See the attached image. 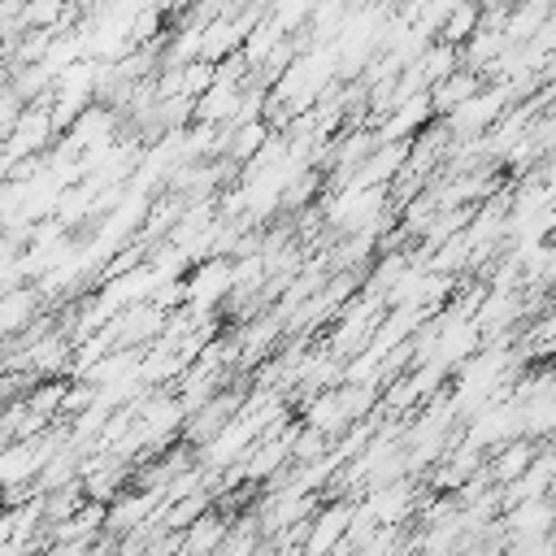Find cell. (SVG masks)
Instances as JSON below:
<instances>
[{"label":"cell","instance_id":"cell-9","mask_svg":"<svg viewBox=\"0 0 556 556\" xmlns=\"http://www.w3.org/2000/svg\"><path fill=\"white\" fill-rule=\"evenodd\" d=\"M208 513V495L204 491H195V495H187V500H174L169 504V513H165V530H187L195 517H204Z\"/></svg>","mask_w":556,"mask_h":556},{"label":"cell","instance_id":"cell-10","mask_svg":"<svg viewBox=\"0 0 556 556\" xmlns=\"http://www.w3.org/2000/svg\"><path fill=\"white\" fill-rule=\"evenodd\" d=\"M265 130H269V126H265L261 117H256V122H239V130L230 135V139H235V143H230V156H235V161L256 156V148L265 143Z\"/></svg>","mask_w":556,"mask_h":556},{"label":"cell","instance_id":"cell-6","mask_svg":"<svg viewBox=\"0 0 556 556\" xmlns=\"http://www.w3.org/2000/svg\"><path fill=\"white\" fill-rule=\"evenodd\" d=\"M226 534H230V521L217 513H204L182 530V556H213L226 543Z\"/></svg>","mask_w":556,"mask_h":556},{"label":"cell","instance_id":"cell-4","mask_svg":"<svg viewBox=\"0 0 556 556\" xmlns=\"http://www.w3.org/2000/svg\"><path fill=\"white\" fill-rule=\"evenodd\" d=\"M552 521H556V508H552L547 495H539V500H521V504L508 513V534H513V543L543 539Z\"/></svg>","mask_w":556,"mask_h":556},{"label":"cell","instance_id":"cell-3","mask_svg":"<svg viewBox=\"0 0 556 556\" xmlns=\"http://www.w3.org/2000/svg\"><path fill=\"white\" fill-rule=\"evenodd\" d=\"M348 521H352V513L343 504L321 508L317 521H313V530H308V539H304V556H334L339 543H343V534H348Z\"/></svg>","mask_w":556,"mask_h":556},{"label":"cell","instance_id":"cell-5","mask_svg":"<svg viewBox=\"0 0 556 556\" xmlns=\"http://www.w3.org/2000/svg\"><path fill=\"white\" fill-rule=\"evenodd\" d=\"M478 87H482V74H478V70H452V74H447L443 83H434L426 96H430V109H434V113H452V109H460L465 100H473Z\"/></svg>","mask_w":556,"mask_h":556},{"label":"cell","instance_id":"cell-2","mask_svg":"<svg viewBox=\"0 0 556 556\" xmlns=\"http://www.w3.org/2000/svg\"><path fill=\"white\" fill-rule=\"evenodd\" d=\"M39 304H43L39 287H26V282H22V287L0 291V339H13V334H22V330H30Z\"/></svg>","mask_w":556,"mask_h":556},{"label":"cell","instance_id":"cell-8","mask_svg":"<svg viewBox=\"0 0 556 556\" xmlns=\"http://www.w3.org/2000/svg\"><path fill=\"white\" fill-rule=\"evenodd\" d=\"M495 113H500V91H495V96H482V91H478L473 100H465L460 109H452L447 122H452V130H460V135H482Z\"/></svg>","mask_w":556,"mask_h":556},{"label":"cell","instance_id":"cell-1","mask_svg":"<svg viewBox=\"0 0 556 556\" xmlns=\"http://www.w3.org/2000/svg\"><path fill=\"white\" fill-rule=\"evenodd\" d=\"M48 104H52V100H43V104H26V109L13 117V126L4 130L0 152H4L9 165H22V161L43 156L48 143L56 139V126H52V109H48Z\"/></svg>","mask_w":556,"mask_h":556},{"label":"cell","instance_id":"cell-7","mask_svg":"<svg viewBox=\"0 0 556 556\" xmlns=\"http://www.w3.org/2000/svg\"><path fill=\"white\" fill-rule=\"evenodd\" d=\"M530 460H534V447H530V439H517V443H508V447H500V452L491 456L486 473H491V482L508 486V482H517V478L530 469Z\"/></svg>","mask_w":556,"mask_h":556}]
</instances>
